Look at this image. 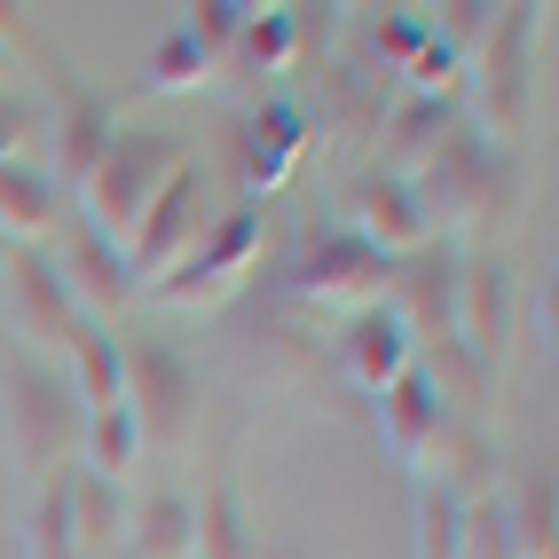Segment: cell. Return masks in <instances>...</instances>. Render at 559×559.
Wrapping results in <instances>:
<instances>
[{
  "label": "cell",
  "mask_w": 559,
  "mask_h": 559,
  "mask_svg": "<svg viewBox=\"0 0 559 559\" xmlns=\"http://www.w3.org/2000/svg\"><path fill=\"white\" fill-rule=\"evenodd\" d=\"M80 433H87V409L71 394V379L40 362H16L0 379V450H9V473L24 489H48L56 473L80 465Z\"/></svg>",
  "instance_id": "6da1fadb"
},
{
  "label": "cell",
  "mask_w": 559,
  "mask_h": 559,
  "mask_svg": "<svg viewBox=\"0 0 559 559\" xmlns=\"http://www.w3.org/2000/svg\"><path fill=\"white\" fill-rule=\"evenodd\" d=\"M402 181L418 190V205H426V221H433V237H441V229L480 237V229H497V221H512V205H520L512 151L480 142L473 127H457V134L441 142L426 166H409Z\"/></svg>",
  "instance_id": "7a4b0ae2"
},
{
  "label": "cell",
  "mask_w": 559,
  "mask_h": 559,
  "mask_svg": "<svg viewBox=\"0 0 559 559\" xmlns=\"http://www.w3.org/2000/svg\"><path fill=\"white\" fill-rule=\"evenodd\" d=\"M190 166V151H181L174 134H151V127H127V134H110L103 142V158L95 174L80 181V229H95L103 245H119L142 229V213H151L166 198V181Z\"/></svg>",
  "instance_id": "3957f363"
},
{
  "label": "cell",
  "mask_w": 559,
  "mask_h": 559,
  "mask_svg": "<svg viewBox=\"0 0 559 559\" xmlns=\"http://www.w3.org/2000/svg\"><path fill=\"white\" fill-rule=\"evenodd\" d=\"M260 252H269V205H245V198H237L229 213H213L205 237L151 284V300H158V308H181V316H213V308H229L237 292L252 284Z\"/></svg>",
  "instance_id": "277c9868"
},
{
  "label": "cell",
  "mask_w": 559,
  "mask_h": 559,
  "mask_svg": "<svg viewBox=\"0 0 559 559\" xmlns=\"http://www.w3.org/2000/svg\"><path fill=\"white\" fill-rule=\"evenodd\" d=\"M528 56H536V9H497L480 48L465 56V95L457 110H473V134L480 142H520L528 127Z\"/></svg>",
  "instance_id": "5b68a950"
},
{
  "label": "cell",
  "mask_w": 559,
  "mask_h": 559,
  "mask_svg": "<svg viewBox=\"0 0 559 559\" xmlns=\"http://www.w3.org/2000/svg\"><path fill=\"white\" fill-rule=\"evenodd\" d=\"M0 316H9L16 347L40 370L71 362V347H80V331H87V316L71 300V284H63L48 245H9V260H0Z\"/></svg>",
  "instance_id": "8992f818"
},
{
  "label": "cell",
  "mask_w": 559,
  "mask_h": 559,
  "mask_svg": "<svg viewBox=\"0 0 559 559\" xmlns=\"http://www.w3.org/2000/svg\"><path fill=\"white\" fill-rule=\"evenodd\" d=\"M386 292H394V260L347 229H316L300 245V260H292V300H308V308L362 316V308H386Z\"/></svg>",
  "instance_id": "52a82bcc"
},
{
  "label": "cell",
  "mask_w": 559,
  "mask_h": 559,
  "mask_svg": "<svg viewBox=\"0 0 559 559\" xmlns=\"http://www.w3.org/2000/svg\"><path fill=\"white\" fill-rule=\"evenodd\" d=\"M127 347V394L119 409L134 418L142 433V450H181L198 426V379H190V362H181L166 340H119Z\"/></svg>",
  "instance_id": "ba28073f"
},
{
  "label": "cell",
  "mask_w": 559,
  "mask_h": 559,
  "mask_svg": "<svg viewBox=\"0 0 559 559\" xmlns=\"http://www.w3.org/2000/svg\"><path fill=\"white\" fill-rule=\"evenodd\" d=\"M316 151V127L300 95H269L260 110H245L237 119V174H245V205H269L292 174H300V158Z\"/></svg>",
  "instance_id": "9c48e42d"
},
{
  "label": "cell",
  "mask_w": 559,
  "mask_h": 559,
  "mask_svg": "<svg viewBox=\"0 0 559 559\" xmlns=\"http://www.w3.org/2000/svg\"><path fill=\"white\" fill-rule=\"evenodd\" d=\"M205 221H213V205H205V174H198V166H181V174L166 181V198L142 213V229L127 237V252H119V260H127V276H134V292H151V284L174 269V260L205 237Z\"/></svg>",
  "instance_id": "30bf717a"
},
{
  "label": "cell",
  "mask_w": 559,
  "mask_h": 559,
  "mask_svg": "<svg viewBox=\"0 0 559 559\" xmlns=\"http://www.w3.org/2000/svg\"><path fill=\"white\" fill-rule=\"evenodd\" d=\"M340 205H347V237H362L370 252H386V260H409L418 245H433V221H426L418 190H409L402 174H386V166L355 174L340 190Z\"/></svg>",
  "instance_id": "8fae6325"
},
{
  "label": "cell",
  "mask_w": 559,
  "mask_h": 559,
  "mask_svg": "<svg viewBox=\"0 0 559 559\" xmlns=\"http://www.w3.org/2000/svg\"><path fill=\"white\" fill-rule=\"evenodd\" d=\"M119 134V119H110V103L95 95V87H80V80H56V110L40 119V142H48V181L63 198H80V181L95 174V158H103V142Z\"/></svg>",
  "instance_id": "7c38bea8"
},
{
  "label": "cell",
  "mask_w": 559,
  "mask_h": 559,
  "mask_svg": "<svg viewBox=\"0 0 559 559\" xmlns=\"http://www.w3.org/2000/svg\"><path fill=\"white\" fill-rule=\"evenodd\" d=\"M512 331H520V316H512V269L497 252H457V308H450V340L457 347H473L480 362L497 370V355L512 347Z\"/></svg>",
  "instance_id": "4fadbf2b"
},
{
  "label": "cell",
  "mask_w": 559,
  "mask_h": 559,
  "mask_svg": "<svg viewBox=\"0 0 559 559\" xmlns=\"http://www.w3.org/2000/svg\"><path fill=\"white\" fill-rule=\"evenodd\" d=\"M457 127H465L457 95H441V87H394L386 110H379V127H370V151H379L386 174H409V166H426Z\"/></svg>",
  "instance_id": "5bb4252c"
},
{
  "label": "cell",
  "mask_w": 559,
  "mask_h": 559,
  "mask_svg": "<svg viewBox=\"0 0 559 559\" xmlns=\"http://www.w3.org/2000/svg\"><path fill=\"white\" fill-rule=\"evenodd\" d=\"M450 308H457V252H441V245H418L409 260H394L386 316L409 331V347H433V340H450Z\"/></svg>",
  "instance_id": "9a60e30c"
},
{
  "label": "cell",
  "mask_w": 559,
  "mask_h": 559,
  "mask_svg": "<svg viewBox=\"0 0 559 559\" xmlns=\"http://www.w3.org/2000/svg\"><path fill=\"white\" fill-rule=\"evenodd\" d=\"M418 489H441V497H457V504H480V497H497V441L480 433V418H450L433 433V450L418 457Z\"/></svg>",
  "instance_id": "2e32d148"
},
{
  "label": "cell",
  "mask_w": 559,
  "mask_h": 559,
  "mask_svg": "<svg viewBox=\"0 0 559 559\" xmlns=\"http://www.w3.org/2000/svg\"><path fill=\"white\" fill-rule=\"evenodd\" d=\"M56 269H63V284H71V300H80L87 323H119V308L134 300V276H127L119 245H103L95 229H71V245L56 252Z\"/></svg>",
  "instance_id": "e0dca14e"
},
{
  "label": "cell",
  "mask_w": 559,
  "mask_h": 559,
  "mask_svg": "<svg viewBox=\"0 0 559 559\" xmlns=\"http://www.w3.org/2000/svg\"><path fill=\"white\" fill-rule=\"evenodd\" d=\"M331 347H340V370H347L362 394H386L402 370H409V355H418V347H409V331H402L386 308L340 316V340H331Z\"/></svg>",
  "instance_id": "ac0fdd59"
},
{
  "label": "cell",
  "mask_w": 559,
  "mask_h": 559,
  "mask_svg": "<svg viewBox=\"0 0 559 559\" xmlns=\"http://www.w3.org/2000/svg\"><path fill=\"white\" fill-rule=\"evenodd\" d=\"M56 229H63V190L32 158H9L0 166V245H48Z\"/></svg>",
  "instance_id": "d6986e66"
},
{
  "label": "cell",
  "mask_w": 559,
  "mask_h": 559,
  "mask_svg": "<svg viewBox=\"0 0 559 559\" xmlns=\"http://www.w3.org/2000/svg\"><path fill=\"white\" fill-rule=\"evenodd\" d=\"M370 402H379V433H386V450H394L409 473H418V457L433 450V433L450 426V409H441V402L426 394L418 370H402V379H394L386 394H370Z\"/></svg>",
  "instance_id": "ffe728a7"
},
{
  "label": "cell",
  "mask_w": 559,
  "mask_h": 559,
  "mask_svg": "<svg viewBox=\"0 0 559 559\" xmlns=\"http://www.w3.org/2000/svg\"><path fill=\"white\" fill-rule=\"evenodd\" d=\"M409 370L426 379V394L450 409V418H473L480 402H489V386H497V370L480 362L473 347H457V340H433V347H418L409 355Z\"/></svg>",
  "instance_id": "44dd1931"
},
{
  "label": "cell",
  "mask_w": 559,
  "mask_h": 559,
  "mask_svg": "<svg viewBox=\"0 0 559 559\" xmlns=\"http://www.w3.org/2000/svg\"><path fill=\"white\" fill-rule=\"evenodd\" d=\"M190 520H198L190 559H260V544H252V528H245V489H237V473H213L205 497L190 504Z\"/></svg>",
  "instance_id": "7402d4cb"
},
{
  "label": "cell",
  "mask_w": 559,
  "mask_h": 559,
  "mask_svg": "<svg viewBox=\"0 0 559 559\" xmlns=\"http://www.w3.org/2000/svg\"><path fill=\"white\" fill-rule=\"evenodd\" d=\"M127 331L119 323H87L80 331V347H71V394H80V409L95 418V409H119L127 394Z\"/></svg>",
  "instance_id": "603a6c76"
},
{
  "label": "cell",
  "mask_w": 559,
  "mask_h": 559,
  "mask_svg": "<svg viewBox=\"0 0 559 559\" xmlns=\"http://www.w3.org/2000/svg\"><path fill=\"white\" fill-rule=\"evenodd\" d=\"M119 536H127V559H190V536H198L190 497L151 489V497H142V504L119 520Z\"/></svg>",
  "instance_id": "cb8c5ba5"
},
{
  "label": "cell",
  "mask_w": 559,
  "mask_h": 559,
  "mask_svg": "<svg viewBox=\"0 0 559 559\" xmlns=\"http://www.w3.org/2000/svg\"><path fill=\"white\" fill-rule=\"evenodd\" d=\"M80 473L103 480L110 497L142 473V433H134L127 409H95V418H87V433H80Z\"/></svg>",
  "instance_id": "d4e9b609"
},
{
  "label": "cell",
  "mask_w": 559,
  "mask_h": 559,
  "mask_svg": "<svg viewBox=\"0 0 559 559\" xmlns=\"http://www.w3.org/2000/svg\"><path fill=\"white\" fill-rule=\"evenodd\" d=\"M504 536H512V559H551L559 551V489H551V473H528L504 497Z\"/></svg>",
  "instance_id": "484cf974"
},
{
  "label": "cell",
  "mask_w": 559,
  "mask_h": 559,
  "mask_svg": "<svg viewBox=\"0 0 559 559\" xmlns=\"http://www.w3.org/2000/svg\"><path fill=\"white\" fill-rule=\"evenodd\" d=\"M63 512H71V544H80V559H103L110 536H119V497L71 465V473H63Z\"/></svg>",
  "instance_id": "4316f807"
},
{
  "label": "cell",
  "mask_w": 559,
  "mask_h": 559,
  "mask_svg": "<svg viewBox=\"0 0 559 559\" xmlns=\"http://www.w3.org/2000/svg\"><path fill=\"white\" fill-rule=\"evenodd\" d=\"M426 48H433V32H426V16H409V9H386L379 24H370V63H362V71H379V80L394 87V71L409 80V71L426 63Z\"/></svg>",
  "instance_id": "83f0119b"
},
{
  "label": "cell",
  "mask_w": 559,
  "mask_h": 559,
  "mask_svg": "<svg viewBox=\"0 0 559 559\" xmlns=\"http://www.w3.org/2000/svg\"><path fill=\"white\" fill-rule=\"evenodd\" d=\"M213 80V56L190 40V32H166V40L151 48V71H142V95H190V87H205Z\"/></svg>",
  "instance_id": "f1b7e54d"
},
{
  "label": "cell",
  "mask_w": 559,
  "mask_h": 559,
  "mask_svg": "<svg viewBox=\"0 0 559 559\" xmlns=\"http://www.w3.org/2000/svg\"><path fill=\"white\" fill-rule=\"evenodd\" d=\"M24 559H80V544H71V512H63V473L48 480V489L24 497Z\"/></svg>",
  "instance_id": "f546056e"
},
{
  "label": "cell",
  "mask_w": 559,
  "mask_h": 559,
  "mask_svg": "<svg viewBox=\"0 0 559 559\" xmlns=\"http://www.w3.org/2000/svg\"><path fill=\"white\" fill-rule=\"evenodd\" d=\"M457 497L441 489H418V504H409V544H418V559H457Z\"/></svg>",
  "instance_id": "4dcf8cb0"
},
{
  "label": "cell",
  "mask_w": 559,
  "mask_h": 559,
  "mask_svg": "<svg viewBox=\"0 0 559 559\" xmlns=\"http://www.w3.org/2000/svg\"><path fill=\"white\" fill-rule=\"evenodd\" d=\"M245 16H252V9H237V0H190V9H181V32H190V40H198V48L221 63V56L237 48Z\"/></svg>",
  "instance_id": "1f68e13d"
},
{
  "label": "cell",
  "mask_w": 559,
  "mask_h": 559,
  "mask_svg": "<svg viewBox=\"0 0 559 559\" xmlns=\"http://www.w3.org/2000/svg\"><path fill=\"white\" fill-rule=\"evenodd\" d=\"M457 559H512V536H504V497H480L457 512Z\"/></svg>",
  "instance_id": "d6a6232c"
},
{
  "label": "cell",
  "mask_w": 559,
  "mask_h": 559,
  "mask_svg": "<svg viewBox=\"0 0 559 559\" xmlns=\"http://www.w3.org/2000/svg\"><path fill=\"white\" fill-rule=\"evenodd\" d=\"M24 142H40V103L24 87H0V166L24 158Z\"/></svg>",
  "instance_id": "836d02e7"
},
{
  "label": "cell",
  "mask_w": 559,
  "mask_h": 559,
  "mask_svg": "<svg viewBox=\"0 0 559 559\" xmlns=\"http://www.w3.org/2000/svg\"><path fill=\"white\" fill-rule=\"evenodd\" d=\"M24 56H32V48H24V32H16V16L0 9V87L16 80V63H24Z\"/></svg>",
  "instance_id": "e575fe53"
},
{
  "label": "cell",
  "mask_w": 559,
  "mask_h": 559,
  "mask_svg": "<svg viewBox=\"0 0 559 559\" xmlns=\"http://www.w3.org/2000/svg\"><path fill=\"white\" fill-rule=\"evenodd\" d=\"M528 323H536V340H544V347H551V276H544V284H536V308H528Z\"/></svg>",
  "instance_id": "d590c367"
}]
</instances>
